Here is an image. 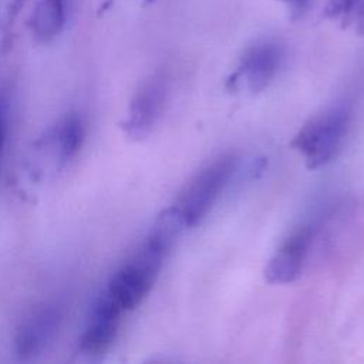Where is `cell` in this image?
<instances>
[{
	"instance_id": "obj_4",
	"label": "cell",
	"mask_w": 364,
	"mask_h": 364,
	"mask_svg": "<svg viewBox=\"0 0 364 364\" xmlns=\"http://www.w3.org/2000/svg\"><path fill=\"white\" fill-rule=\"evenodd\" d=\"M236 169V158L223 155L203 168L181 193L175 206L185 218L188 228L198 225L212 208Z\"/></svg>"
},
{
	"instance_id": "obj_5",
	"label": "cell",
	"mask_w": 364,
	"mask_h": 364,
	"mask_svg": "<svg viewBox=\"0 0 364 364\" xmlns=\"http://www.w3.org/2000/svg\"><path fill=\"white\" fill-rule=\"evenodd\" d=\"M64 317L60 303L47 301L31 310L18 324L14 334V351L28 360L41 354L55 338Z\"/></svg>"
},
{
	"instance_id": "obj_16",
	"label": "cell",
	"mask_w": 364,
	"mask_h": 364,
	"mask_svg": "<svg viewBox=\"0 0 364 364\" xmlns=\"http://www.w3.org/2000/svg\"><path fill=\"white\" fill-rule=\"evenodd\" d=\"M144 1H145V3H152L154 0H144Z\"/></svg>"
},
{
	"instance_id": "obj_6",
	"label": "cell",
	"mask_w": 364,
	"mask_h": 364,
	"mask_svg": "<svg viewBox=\"0 0 364 364\" xmlns=\"http://www.w3.org/2000/svg\"><path fill=\"white\" fill-rule=\"evenodd\" d=\"M283 57L284 50L280 43L273 40L257 41L243 53L229 82L236 85L242 81L249 91L260 92L277 74Z\"/></svg>"
},
{
	"instance_id": "obj_13",
	"label": "cell",
	"mask_w": 364,
	"mask_h": 364,
	"mask_svg": "<svg viewBox=\"0 0 364 364\" xmlns=\"http://www.w3.org/2000/svg\"><path fill=\"white\" fill-rule=\"evenodd\" d=\"M279 1H282L287 7L289 16L293 20H299L304 17L313 4V0H279Z\"/></svg>"
},
{
	"instance_id": "obj_8",
	"label": "cell",
	"mask_w": 364,
	"mask_h": 364,
	"mask_svg": "<svg viewBox=\"0 0 364 364\" xmlns=\"http://www.w3.org/2000/svg\"><path fill=\"white\" fill-rule=\"evenodd\" d=\"M316 235L314 225H306L297 229L279 247L273 257L267 262L264 277L269 283L282 284L296 280L303 269L304 260L309 255L311 242Z\"/></svg>"
},
{
	"instance_id": "obj_10",
	"label": "cell",
	"mask_w": 364,
	"mask_h": 364,
	"mask_svg": "<svg viewBox=\"0 0 364 364\" xmlns=\"http://www.w3.org/2000/svg\"><path fill=\"white\" fill-rule=\"evenodd\" d=\"M67 21V0H38L33 9L28 26L37 41L54 40Z\"/></svg>"
},
{
	"instance_id": "obj_2",
	"label": "cell",
	"mask_w": 364,
	"mask_h": 364,
	"mask_svg": "<svg viewBox=\"0 0 364 364\" xmlns=\"http://www.w3.org/2000/svg\"><path fill=\"white\" fill-rule=\"evenodd\" d=\"M350 111L344 105L333 107L310 119L294 136L291 145L299 149L310 169L331 161L348 129Z\"/></svg>"
},
{
	"instance_id": "obj_7",
	"label": "cell",
	"mask_w": 364,
	"mask_h": 364,
	"mask_svg": "<svg viewBox=\"0 0 364 364\" xmlns=\"http://www.w3.org/2000/svg\"><path fill=\"white\" fill-rule=\"evenodd\" d=\"M166 100V82L159 74L145 80L134 94L128 117L122 127L127 135L139 139L146 136L158 122Z\"/></svg>"
},
{
	"instance_id": "obj_15",
	"label": "cell",
	"mask_w": 364,
	"mask_h": 364,
	"mask_svg": "<svg viewBox=\"0 0 364 364\" xmlns=\"http://www.w3.org/2000/svg\"><path fill=\"white\" fill-rule=\"evenodd\" d=\"M24 1H26V0H9V3H7L9 16H10V17H11V16H16V14L20 11L21 6L24 4Z\"/></svg>"
},
{
	"instance_id": "obj_14",
	"label": "cell",
	"mask_w": 364,
	"mask_h": 364,
	"mask_svg": "<svg viewBox=\"0 0 364 364\" xmlns=\"http://www.w3.org/2000/svg\"><path fill=\"white\" fill-rule=\"evenodd\" d=\"M6 136H7V107L3 97L0 95V161H1L3 149L6 144Z\"/></svg>"
},
{
	"instance_id": "obj_3",
	"label": "cell",
	"mask_w": 364,
	"mask_h": 364,
	"mask_svg": "<svg viewBox=\"0 0 364 364\" xmlns=\"http://www.w3.org/2000/svg\"><path fill=\"white\" fill-rule=\"evenodd\" d=\"M85 136L81 117L75 112L57 119L34 145V166L40 173L64 169L80 152Z\"/></svg>"
},
{
	"instance_id": "obj_9",
	"label": "cell",
	"mask_w": 364,
	"mask_h": 364,
	"mask_svg": "<svg viewBox=\"0 0 364 364\" xmlns=\"http://www.w3.org/2000/svg\"><path fill=\"white\" fill-rule=\"evenodd\" d=\"M124 313L102 293L94 300L84 331L80 337V348L87 354H101L114 343Z\"/></svg>"
},
{
	"instance_id": "obj_11",
	"label": "cell",
	"mask_w": 364,
	"mask_h": 364,
	"mask_svg": "<svg viewBox=\"0 0 364 364\" xmlns=\"http://www.w3.org/2000/svg\"><path fill=\"white\" fill-rule=\"evenodd\" d=\"M185 228H188L185 218L173 205L159 213L146 236V240L168 253Z\"/></svg>"
},
{
	"instance_id": "obj_12",
	"label": "cell",
	"mask_w": 364,
	"mask_h": 364,
	"mask_svg": "<svg viewBox=\"0 0 364 364\" xmlns=\"http://www.w3.org/2000/svg\"><path fill=\"white\" fill-rule=\"evenodd\" d=\"M324 14L364 33V0H328Z\"/></svg>"
},
{
	"instance_id": "obj_1",
	"label": "cell",
	"mask_w": 364,
	"mask_h": 364,
	"mask_svg": "<svg viewBox=\"0 0 364 364\" xmlns=\"http://www.w3.org/2000/svg\"><path fill=\"white\" fill-rule=\"evenodd\" d=\"M166 253L148 242L109 277L102 294L122 313L134 310L149 293L162 267Z\"/></svg>"
}]
</instances>
